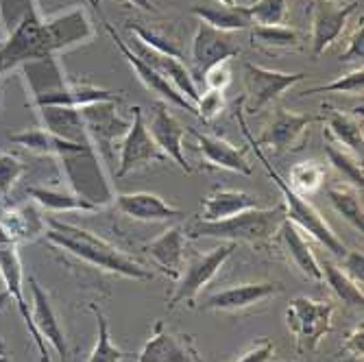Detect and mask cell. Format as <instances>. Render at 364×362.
<instances>
[{
	"mask_svg": "<svg viewBox=\"0 0 364 362\" xmlns=\"http://www.w3.org/2000/svg\"><path fill=\"white\" fill-rule=\"evenodd\" d=\"M321 267V273H323V282H327V286L336 292V297L349 306V308H362V302H364V294H362V286H358L355 282H351L345 271L341 267H336L332 260L323 257L318 262Z\"/></svg>",
	"mask_w": 364,
	"mask_h": 362,
	"instance_id": "33",
	"label": "cell"
},
{
	"mask_svg": "<svg viewBox=\"0 0 364 362\" xmlns=\"http://www.w3.org/2000/svg\"><path fill=\"white\" fill-rule=\"evenodd\" d=\"M362 339H364V327H362V323H360L358 327H353V332L347 336V343H345V351L351 353L355 360H362V353H364Z\"/></svg>",
	"mask_w": 364,
	"mask_h": 362,
	"instance_id": "47",
	"label": "cell"
},
{
	"mask_svg": "<svg viewBox=\"0 0 364 362\" xmlns=\"http://www.w3.org/2000/svg\"><path fill=\"white\" fill-rule=\"evenodd\" d=\"M114 206L122 216L142 223H166L186 216L183 210L166 203L153 192H120L114 196Z\"/></svg>",
	"mask_w": 364,
	"mask_h": 362,
	"instance_id": "19",
	"label": "cell"
},
{
	"mask_svg": "<svg viewBox=\"0 0 364 362\" xmlns=\"http://www.w3.org/2000/svg\"><path fill=\"white\" fill-rule=\"evenodd\" d=\"M284 220H286V210L284 203H279L275 208H253L223 220L196 218L183 229V234L190 238H214L234 245L238 243L259 245L271 240Z\"/></svg>",
	"mask_w": 364,
	"mask_h": 362,
	"instance_id": "4",
	"label": "cell"
},
{
	"mask_svg": "<svg viewBox=\"0 0 364 362\" xmlns=\"http://www.w3.org/2000/svg\"><path fill=\"white\" fill-rule=\"evenodd\" d=\"M46 216L42 214V208L33 201L7 208L3 206L0 210V229L16 243H33L36 238L44 236L46 232Z\"/></svg>",
	"mask_w": 364,
	"mask_h": 362,
	"instance_id": "23",
	"label": "cell"
},
{
	"mask_svg": "<svg viewBox=\"0 0 364 362\" xmlns=\"http://www.w3.org/2000/svg\"><path fill=\"white\" fill-rule=\"evenodd\" d=\"M131 112H134V120L129 122L127 134L120 140V157H118L116 179H122L129 173L142 171V169L151 166V164L171 161L166 155L159 151L155 140L151 138L146 122H144L142 107H134Z\"/></svg>",
	"mask_w": 364,
	"mask_h": 362,
	"instance_id": "8",
	"label": "cell"
},
{
	"mask_svg": "<svg viewBox=\"0 0 364 362\" xmlns=\"http://www.w3.org/2000/svg\"><path fill=\"white\" fill-rule=\"evenodd\" d=\"M190 14L196 16L198 22H205L212 28H218V31H225V33L247 31V28L253 26V22H251V18L247 14V7H240V5H236V7L194 5V7H190Z\"/></svg>",
	"mask_w": 364,
	"mask_h": 362,
	"instance_id": "31",
	"label": "cell"
},
{
	"mask_svg": "<svg viewBox=\"0 0 364 362\" xmlns=\"http://www.w3.org/2000/svg\"><path fill=\"white\" fill-rule=\"evenodd\" d=\"M341 260H343V271H345V275L351 282H355L358 286H362V282H364V271H362L364 257H362V251H347V255L341 257Z\"/></svg>",
	"mask_w": 364,
	"mask_h": 362,
	"instance_id": "46",
	"label": "cell"
},
{
	"mask_svg": "<svg viewBox=\"0 0 364 362\" xmlns=\"http://www.w3.org/2000/svg\"><path fill=\"white\" fill-rule=\"evenodd\" d=\"M90 310L92 314L96 316V345L87 358V362H122L127 358H131V353H124L122 349H118L112 341V334H109V323L103 314V310L98 308L96 304H90Z\"/></svg>",
	"mask_w": 364,
	"mask_h": 362,
	"instance_id": "35",
	"label": "cell"
},
{
	"mask_svg": "<svg viewBox=\"0 0 364 362\" xmlns=\"http://www.w3.org/2000/svg\"><path fill=\"white\" fill-rule=\"evenodd\" d=\"M275 353V347L269 339H259L257 343H253L236 362H271Z\"/></svg>",
	"mask_w": 364,
	"mask_h": 362,
	"instance_id": "44",
	"label": "cell"
},
{
	"mask_svg": "<svg viewBox=\"0 0 364 362\" xmlns=\"http://www.w3.org/2000/svg\"><path fill=\"white\" fill-rule=\"evenodd\" d=\"M0 280L5 284V297L14 299L26 330L36 343L38 351H40V360L42 362H53L46 341L42 339V334L38 332L36 323H33V312L28 310L26 302H24V271H22V262H20V253H18V245L0 229Z\"/></svg>",
	"mask_w": 364,
	"mask_h": 362,
	"instance_id": "7",
	"label": "cell"
},
{
	"mask_svg": "<svg viewBox=\"0 0 364 362\" xmlns=\"http://www.w3.org/2000/svg\"><path fill=\"white\" fill-rule=\"evenodd\" d=\"M9 140L22 149H26L28 153H36V155H46V157H68L75 153H83L92 147L87 144H79V142H70V140H63L55 134H50L48 129L38 127V129H22L16 131V134H9Z\"/></svg>",
	"mask_w": 364,
	"mask_h": 362,
	"instance_id": "26",
	"label": "cell"
},
{
	"mask_svg": "<svg viewBox=\"0 0 364 362\" xmlns=\"http://www.w3.org/2000/svg\"><path fill=\"white\" fill-rule=\"evenodd\" d=\"M238 245L234 243H227V245H220L216 249H212L210 253H203V255H196L188 262V267L183 269L181 277L177 280V288L171 297V308H177L179 304H186V306H194V299L196 294L201 292L216 275L218 271L225 267V262L234 255Z\"/></svg>",
	"mask_w": 364,
	"mask_h": 362,
	"instance_id": "9",
	"label": "cell"
},
{
	"mask_svg": "<svg viewBox=\"0 0 364 362\" xmlns=\"http://www.w3.org/2000/svg\"><path fill=\"white\" fill-rule=\"evenodd\" d=\"M362 192L349 183H332L327 188V199L332 206L353 229L362 234L364 229V212H362Z\"/></svg>",
	"mask_w": 364,
	"mask_h": 362,
	"instance_id": "32",
	"label": "cell"
},
{
	"mask_svg": "<svg viewBox=\"0 0 364 362\" xmlns=\"http://www.w3.org/2000/svg\"><path fill=\"white\" fill-rule=\"evenodd\" d=\"M225 107V92H218V90H205L201 92L196 101V114L201 116L205 122L216 118Z\"/></svg>",
	"mask_w": 364,
	"mask_h": 362,
	"instance_id": "42",
	"label": "cell"
},
{
	"mask_svg": "<svg viewBox=\"0 0 364 362\" xmlns=\"http://www.w3.org/2000/svg\"><path fill=\"white\" fill-rule=\"evenodd\" d=\"M22 77L31 92L33 107H87L96 103H120V94L92 83L68 81L59 59H46L24 65Z\"/></svg>",
	"mask_w": 364,
	"mask_h": 362,
	"instance_id": "3",
	"label": "cell"
},
{
	"mask_svg": "<svg viewBox=\"0 0 364 362\" xmlns=\"http://www.w3.org/2000/svg\"><path fill=\"white\" fill-rule=\"evenodd\" d=\"M290 0H255L247 5V14L255 26H279L288 18Z\"/></svg>",
	"mask_w": 364,
	"mask_h": 362,
	"instance_id": "38",
	"label": "cell"
},
{
	"mask_svg": "<svg viewBox=\"0 0 364 362\" xmlns=\"http://www.w3.org/2000/svg\"><path fill=\"white\" fill-rule=\"evenodd\" d=\"M38 9V0H0V31L9 33L22 16Z\"/></svg>",
	"mask_w": 364,
	"mask_h": 362,
	"instance_id": "41",
	"label": "cell"
},
{
	"mask_svg": "<svg viewBox=\"0 0 364 362\" xmlns=\"http://www.w3.org/2000/svg\"><path fill=\"white\" fill-rule=\"evenodd\" d=\"M362 59H364V28H362V20H360V26L353 31V36L349 40L347 50L341 55V61L343 63L355 61L358 65H362Z\"/></svg>",
	"mask_w": 364,
	"mask_h": 362,
	"instance_id": "45",
	"label": "cell"
},
{
	"mask_svg": "<svg viewBox=\"0 0 364 362\" xmlns=\"http://www.w3.org/2000/svg\"><path fill=\"white\" fill-rule=\"evenodd\" d=\"M251 40L259 48L279 50V48H294V46H299L301 36H299V31H294L290 26L279 24V26H255L251 31Z\"/></svg>",
	"mask_w": 364,
	"mask_h": 362,
	"instance_id": "37",
	"label": "cell"
},
{
	"mask_svg": "<svg viewBox=\"0 0 364 362\" xmlns=\"http://www.w3.org/2000/svg\"><path fill=\"white\" fill-rule=\"evenodd\" d=\"M44 238L53 247L63 249L65 253H70V255L87 262V265L98 267L103 271H109V273H116V275H122L127 280L146 282L153 277V273L149 269H144L134 257H129L116 245L87 232V229H81V227L70 225V223H63L55 216H50L46 220Z\"/></svg>",
	"mask_w": 364,
	"mask_h": 362,
	"instance_id": "2",
	"label": "cell"
},
{
	"mask_svg": "<svg viewBox=\"0 0 364 362\" xmlns=\"http://www.w3.org/2000/svg\"><path fill=\"white\" fill-rule=\"evenodd\" d=\"M277 236H279L284 255H286V260L290 262V265L294 267V271L299 273V275H304L306 280L323 282V273H321V267H318V260L312 253V249L306 243V238L299 234V227H294L286 218L279 225V229H277Z\"/></svg>",
	"mask_w": 364,
	"mask_h": 362,
	"instance_id": "25",
	"label": "cell"
},
{
	"mask_svg": "<svg viewBox=\"0 0 364 362\" xmlns=\"http://www.w3.org/2000/svg\"><path fill=\"white\" fill-rule=\"evenodd\" d=\"M90 3L98 9V3L96 0H90ZM98 16H101V20H103V24H105V31L109 33V38H112V42H114V46L120 50V55L127 59V63L134 68V73L138 75V79L142 81V85L146 87V90H151L153 94H157L164 103H173V105H177V107H181V110H186V112H190V114H196V107L188 101L186 96H181L166 79H164L161 75H157L151 65L142 59V57H138L134 50L129 48V44L118 36V33L114 31V26L103 18V14H101V9H98Z\"/></svg>",
	"mask_w": 364,
	"mask_h": 362,
	"instance_id": "10",
	"label": "cell"
},
{
	"mask_svg": "<svg viewBox=\"0 0 364 362\" xmlns=\"http://www.w3.org/2000/svg\"><path fill=\"white\" fill-rule=\"evenodd\" d=\"M28 286H31V297H33V323H36L38 332L42 334L44 341L50 343V347L57 351L61 362H68V343H65L61 323L57 319V312L48 299V294L42 290V286L38 284L36 277H28Z\"/></svg>",
	"mask_w": 364,
	"mask_h": 362,
	"instance_id": "22",
	"label": "cell"
},
{
	"mask_svg": "<svg viewBox=\"0 0 364 362\" xmlns=\"http://www.w3.org/2000/svg\"><path fill=\"white\" fill-rule=\"evenodd\" d=\"M129 48L134 50L138 57H142L157 75H161L164 79H166V81L181 94V96H186L188 101L196 107V101H198V96H201V92H198L196 81H194L190 68L183 63V59L171 57V55H161V53H157V50L144 46L138 38H131Z\"/></svg>",
	"mask_w": 364,
	"mask_h": 362,
	"instance_id": "17",
	"label": "cell"
},
{
	"mask_svg": "<svg viewBox=\"0 0 364 362\" xmlns=\"http://www.w3.org/2000/svg\"><path fill=\"white\" fill-rule=\"evenodd\" d=\"M253 208H259L257 196L242 192V190L216 188L203 199L201 220H223V218L236 216V214L253 210Z\"/></svg>",
	"mask_w": 364,
	"mask_h": 362,
	"instance_id": "28",
	"label": "cell"
},
{
	"mask_svg": "<svg viewBox=\"0 0 364 362\" xmlns=\"http://www.w3.org/2000/svg\"><path fill=\"white\" fill-rule=\"evenodd\" d=\"M146 129H149L151 138L155 140V144L159 147V151L166 155L171 161H175L186 175H190L192 173V166H190L186 155H183V136H186V129L173 116L168 103H164V101L155 103L153 116H151V124Z\"/></svg>",
	"mask_w": 364,
	"mask_h": 362,
	"instance_id": "18",
	"label": "cell"
},
{
	"mask_svg": "<svg viewBox=\"0 0 364 362\" xmlns=\"http://www.w3.org/2000/svg\"><path fill=\"white\" fill-rule=\"evenodd\" d=\"M81 118L87 131L92 149L101 159H109L114 151V142L127 134L129 122H124L116 114V103H96L81 107Z\"/></svg>",
	"mask_w": 364,
	"mask_h": 362,
	"instance_id": "11",
	"label": "cell"
},
{
	"mask_svg": "<svg viewBox=\"0 0 364 362\" xmlns=\"http://www.w3.org/2000/svg\"><path fill=\"white\" fill-rule=\"evenodd\" d=\"M245 136H247L249 142L253 144L257 159L262 161V166L267 169V173H269V177L273 179V183L279 188V192H282V196H284L286 218H288L294 227H301L304 232L310 234L316 243H321V245L325 247V251H329V253L336 255V257H345L349 249H347V247L343 245V240L334 234V229L325 223V218L318 214V210H316L312 203H308L306 196H301V194H296L294 190H290V186L286 183V179L279 177V173L271 166V161L267 159V155L262 153L259 144H255V140L251 138V134L247 131V127H245Z\"/></svg>",
	"mask_w": 364,
	"mask_h": 362,
	"instance_id": "5",
	"label": "cell"
},
{
	"mask_svg": "<svg viewBox=\"0 0 364 362\" xmlns=\"http://www.w3.org/2000/svg\"><path fill=\"white\" fill-rule=\"evenodd\" d=\"M151 260L155 262V267L166 273L171 280H179L183 273L186 265V234L183 227L175 225L168 227L161 236H157L149 247H146Z\"/></svg>",
	"mask_w": 364,
	"mask_h": 362,
	"instance_id": "24",
	"label": "cell"
},
{
	"mask_svg": "<svg viewBox=\"0 0 364 362\" xmlns=\"http://www.w3.org/2000/svg\"><path fill=\"white\" fill-rule=\"evenodd\" d=\"M334 3H341V0H334Z\"/></svg>",
	"mask_w": 364,
	"mask_h": 362,
	"instance_id": "51",
	"label": "cell"
},
{
	"mask_svg": "<svg viewBox=\"0 0 364 362\" xmlns=\"http://www.w3.org/2000/svg\"><path fill=\"white\" fill-rule=\"evenodd\" d=\"M94 38V26L81 7L65 14L42 16L40 9L28 11L0 38V77L20 70L28 63L59 59L61 53Z\"/></svg>",
	"mask_w": 364,
	"mask_h": 362,
	"instance_id": "1",
	"label": "cell"
},
{
	"mask_svg": "<svg viewBox=\"0 0 364 362\" xmlns=\"http://www.w3.org/2000/svg\"><path fill=\"white\" fill-rule=\"evenodd\" d=\"M316 118L306 116V114H296L279 107L273 116L271 122L264 127L262 136L255 144H269L277 153H294L301 151L308 138L310 124Z\"/></svg>",
	"mask_w": 364,
	"mask_h": 362,
	"instance_id": "14",
	"label": "cell"
},
{
	"mask_svg": "<svg viewBox=\"0 0 364 362\" xmlns=\"http://www.w3.org/2000/svg\"><path fill=\"white\" fill-rule=\"evenodd\" d=\"M304 73H279L271 68H262L255 63H245V83H247V103L249 112H259L279 98L286 90H290L294 83L304 81Z\"/></svg>",
	"mask_w": 364,
	"mask_h": 362,
	"instance_id": "13",
	"label": "cell"
},
{
	"mask_svg": "<svg viewBox=\"0 0 364 362\" xmlns=\"http://www.w3.org/2000/svg\"><path fill=\"white\" fill-rule=\"evenodd\" d=\"M203 81L208 85V90H218V92H225L231 83V68H229V61H220L216 65L203 75Z\"/></svg>",
	"mask_w": 364,
	"mask_h": 362,
	"instance_id": "43",
	"label": "cell"
},
{
	"mask_svg": "<svg viewBox=\"0 0 364 362\" xmlns=\"http://www.w3.org/2000/svg\"><path fill=\"white\" fill-rule=\"evenodd\" d=\"M28 199L40 206L46 212L63 214V212H101L103 208L92 203L85 196L77 194L70 188H46V186H28L26 188Z\"/></svg>",
	"mask_w": 364,
	"mask_h": 362,
	"instance_id": "27",
	"label": "cell"
},
{
	"mask_svg": "<svg viewBox=\"0 0 364 362\" xmlns=\"http://www.w3.org/2000/svg\"><path fill=\"white\" fill-rule=\"evenodd\" d=\"M0 362H11V358L3 351V343H0Z\"/></svg>",
	"mask_w": 364,
	"mask_h": 362,
	"instance_id": "50",
	"label": "cell"
},
{
	"mask_svg": "<svg viewBox=\"0 0 364 362\" xmlns=\"http://www.w3.org/2000/svg\"><path fill=\"white\" fill-rule=\"evenodd\" d=\"M353 11H355V3L338 5L334 0H316L312 7V31H310L314 57H321L343 36L349 16Z\"/></svg>",
	"mask_w": 364,
	"mask_h": 362,
	"instance_id": "16",
	"label": "cell"
},
{
	"mask_svg": "<svg viewBox=\"0 0 364 362\" xmlns=\"http://www.w3.org/2000/svg\"><path fill=\"white\" fill-rule=\"evenodd\" d=\"M192 138L196 140V149L203 155V161L208 169H218V171H229L238 175H251L253 166L247 159L245 151L227 142L220 136L212 134H201V131H190Z\"/></svg>",
	"mask_w": 364,
	"mask_h": 362,
	"instance_id": "20",
	"label": "cell"
},
{
	"mask_svg": "<svg viewBox=\"0 0 364 362\" xmlns=\"http://www.w3.org/2000/svg\"><path fill=\"white\" fill-rule=\"evenodd\" d=\"M325 153L329 164L334 166V171H338L345 177V183L358 188L362 192L364 188V171H362V161L358 159L355 153L343 149L341 144H336L332 138L325 136Z\"/></svg>",
	"mask_w": 364,
	"mask_h": 362,
	"instance_id": "34",
	"label": "cell"
},
{
	"mask_svg": "<svg viewBox=\"0 0 364 362\" xmlns=\"http://www.w3.org/2000/svg\"><path fill=\"white\" fill-rule=\"evenodd\" d=\"M44 129H48L50 134L70 140V142H79V144H87L92 147L87 131L81 118V110L75 107H36Z\"/></svg>",
	"mask_w": 364,
	"mask_h": 362,
	"instance_id": "29",
	"label": "cell"
},
{
	"mask_svg": "<svg viewBox=\"0 0 364 362\" xmlns=\"http://www.w3.org/2000/svg\"><path fill=\"white\" fill-rule=\"evenodd\" d=\"M138 362H203V358L190 334L171 332L161 321H157L151 339L138 356Z\"/></svg>",
	"mask_w": 364,
	"mask_h": 362,
	"instance_id": "15",
	"label": "cell"
},
{
	"mask_svg": "<svg viewBox=\"0 0 364 362\" xmlns=\"http://www.w3.org/2000/svg\"><path fill=\"white\" fill-rule=\"evenodd\" d=\"M277 292H282V286L275 282L240 284V286H231V288L210 294V297L201 304V308L203 310H220V312H238V310L267 302Z\"/></svg>",
	"mask_w": 364,
	"mask_h": 362,
	"instance_id": "21",
	"label": "cell"
},
{
	"mask_svg": "<svg viewBox=\"0 0 364 362\" xmlns=\"http://www.w3.org/2000/svg\"><path fill=\"white\" fill-rule=\"evenodd\" d=\"M131 5L134 7H140L142 11H151V14H157V7H155V3L153 0H129Z\"/></svg>",
	"mask_w": 364,
	"mask_h": 362,
	"instance_id": "48",
	"label": "cell"
},
{
	"mask_svg": "<svg viewBox=\"0 0 364 362\" xmlns=\"http://www.w3.org/2000/svg\"><path fill=\"white\" fill-rule=\"evenodd\" d=\"M325 124H327V131H325L327 138H332L336 144H341L343 149H347L355 155L362 153V144H364L362 118L345 114L341 110H329L325 114Z\"/></svg>",
	"mask_w": 364,
	"mask_h": 362,
	"instance_id": "30",
	"label": "cell"
},
{
	"mask_svg": "<svg viewBox=\"0 0 364 362\" xmlns=\"http://www.w3.org/2000/svg\"><path fill=\"white\" fill-rule=\"evenodd\" d=\"M364 90V70L362 65H358L355 70H351L345 77L334 79L332 83H325V85H316L306 90L304 94H325V92H343V94H351V96H362Z\"/></svg>",
	"mask_w": 364,
	"mask_h": 362,
	"instance_id": "40",
	"label": "cell"
},
{
	"mask_svg": "<svg viewBox=\"0 0 364 362\" xmlns=\"http://www.w3.org/2000/svg\"><path fill=\"white\" fill-rule=\"evenodd\" d=\"M240 55V48L231 40V33L212 28L205 22H198L194 40H192V77L203 79V75L212 65L220 61H229L231 57Z\"/></svg>",
	"mask_w": 364,
	"mask_h": 362,
	"instance_id": "12",
	"label": "cell"
},
{
	"mask_svg": "<svg viewBox=\"0 0 364 362\" xmlns=\"http://www.w3.org/2000/svg\"><path fill=\"white\" fill-rule=\"evenodd\" d=\"M286 183L290 186V190H294L296 194H301V196L314 194L325 183L323 164L316 161V159L294 164V166L290 169V181H286Z\"/></svg>",
	"mask_w": 364,
	"mask_h": 362,
	"instance_id": "36",
	"label": "cell"
},
{
	"mask_svg": "<svg viewBox=\"0 0 364 362\" xmlns=\"http://www.w3.org/2000/svg\"><path fill=\"white\" fill-rule=\"evenodd\" d=\"M24 173H26V166L18 155L7 153V151L0 153V203L7 201V196L11 194L16 183L24 177Z\"/></svg>",
	"mask_w": 364,
	"mask_h": 362,
	"instance_id": "39",
	"label": "cell"
},
{
	"mask_svg": "<svg viewBox=\"0 0 364 362\" xmlns=\"http://www.w3.org/2000/svg\"><path fill=\"white\" fill-rule=\"evenodd\" d=\"M334 306L310 297H294L286 308V325L296 347L301 351H314L318 343L332 330Z\"/></svg>",
	"mask_w": 364,
	"mask_h": 362,
	"instance_id": "6",
	"label": "cell"
},
{
	"mask_svg": "<svg viewBox=\"0 0 364 362\" xmlns=\"http://www.w3.org/2000/svg\"><path fill=\"white\" fill-rule=\"evenodd\" d=\"M218 5H223V7H236L238 0H218Z\"/></svg>",
	"mask_w": 364,
	"mask_h": 362,
	"instance_id": "49",
	"label": "cell"
}]
</instances>
